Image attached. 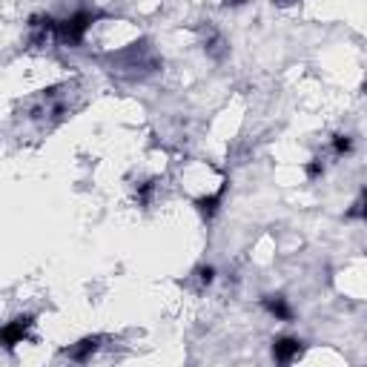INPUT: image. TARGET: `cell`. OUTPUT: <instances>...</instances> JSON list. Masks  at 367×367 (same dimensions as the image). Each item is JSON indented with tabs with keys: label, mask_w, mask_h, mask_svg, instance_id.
Listing matches in <instances>:
<instances>
[{
	"label": "cell",
	"mask_w": 367,
	"mask_h": 367,
	"mask_svg": "<svg viewBox=\"0 0 367 367\" xmlns=\"http://www.w3.org/2000/svg\"><path fill=\"white\" fill-rule=\"evenodd\" d=\"M295 350H298V341H281V344L275 347V356H278L281 361H287Z\"/></svg>",
	"instance_id": "6da1fadb"
}]
</instances>
